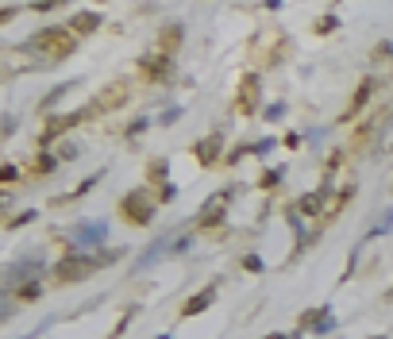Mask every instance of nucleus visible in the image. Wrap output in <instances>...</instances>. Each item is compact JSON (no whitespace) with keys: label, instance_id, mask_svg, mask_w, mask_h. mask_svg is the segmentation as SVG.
Here are the masks:
<instances>
[{"label":"nucleus","instance_id":"nucleus-1","mask_svg":"<svg viewBox=\"0 0 393 339\" xmlns=\"http://www.w3.org/2000/svg\"><path fill=\"white\" fill-rule=\"evenodd\" d=\"M78 35L70 31L66 24H46L39 27V31H31L27 39H20L12 46L16 54H31V58H39V62H51V66H58L62 58H70L73 51H78Z\"/></svg>","mask_w":393,"mask_h":339},{"label":"nucleus","instance_id":"nucleus-2","mask_svg":"<svg viewBox=\"0 0 393 339\" xmlns=\"http://www.w3.org/2000/svg\"><path fill=\"white\" fill-rule=\"evenodd\" d=\"M116 259H123L120 247H108V251H62V259H54V286H78V281L93 278L97 270L112 266Z\"/></svg>","mask_w":393,"mask_h":339},{"label":"nucleus","instance_id":"nucleus-3","mask_svg":"<svg viewBox=\"0 0 393 339\" xmlns=\"http://www.w3.org/2000/svg\"><path fill=\"white\" fill-rule=\"evenodd\" d=\"M51 270H54V262H51V254H46V247H27V251L16 254V259L4 262V270H0V293L16 297L20 286L39 281V278H51Z\"/></svg>","mask_w":393,"mask_h":339},{"label":"nucleus","instance_id":"nucleus-4","mask_svg":"<svg viewBox=\"0 0 393 339\" xmlns=\"http://www.w3.org/2000/svg\"><path fill=\"white\" fill-rule=\"evenodd\" d=\"M62 243L66 251H108V239H112V224L108 220H78L70 228H62Z\"/></svg>","mask_w":393,"mask_h":339},{"label":"nucleus","instance_id":"nucleus-5","mask_svg":"<svg viewBox=\"0 0 393 339\" xmlns=\"http://www.w3.org/2000/svg\"><path fill=\"white\" fill-rule=\"evenodd\" d=\"M158 197L150 185H136V189H128L120 197V216L123 224H131V228H150V224L158 220Z\"/></svg>","mask_w":393,"mask_h":339},{"label":"nucleus","instance_id":"nucleus-6","mask_svg":"<svg viewBox=\"0 0 393 339\" xmlns=\"http://www.w3.org/2000/svg\"><path fill=\"white\" fill-rule=\"evenodd\" d=\"M89 112H93V105L89 108H78V112H54V116H46L43 127H39V150H54L62 139H70V131L78 127Z\"/></svg>","mask_w":393,"mask_h":339},{"label":"nucleus","instance_id":"nucleus-7","mask_svg":"<svg viewBox=\"0 0 393 339\" xmlns=\"http://www.w3.org/2000/svg\"><path fill=\"white\" fill-rule=\"evenodd\" d=\"M232 197H235V185H228V189L213 193L205 204H200V212L193 216V228H197V231H216V228H224V224H228V204H232Z\"/></svg>","mask_w":393,"mask_h":339},{"label":"nucleus","instance_id":"nucleus-8","mask_svg":"<svg viewBox=\"0 0 393 339\" xmlns=\"http://www.w3.org/2000/svg\"><path fill=\"white\" fill-rule=\"evenodd\" d=\"M139 73L147 78L150 85H170L178 78V58L170 51H147V54H139Z\"/></svg>","mask_w":393,"mask_h":339},{"label":"nucleus","instance_id":"nucleus-9","mask_svg":"<svg viewBox=\"0 0 393 339\" xmlns=\"http://www.w3.org/2000/svg\"><path fill=\"white\" fill-rule=\"evenodd\" d=\"M262 73L247 70L239 78V93H235V112L239 116H262Z\"/></svg>","mask_w":393,"mask_h":339},{"label":"nucleus","instance_id":"nucleus-10","mask_svg":"<svg viewBox=\"0 0 393 339\" xmlns=\"http://www.w3.org/2000/svg\"><path fill=\"white\" fill-rule=\"evenodd\" d=\"M170 243H174V231H158L155 243H147V247L136 254V262H131V274H147V270H155L162 259H170Z\"/></svg>","mask_w":393,"mask_h":339},{"label":"nucleus","instance_id":"nucleus-11","mask_svg":"<svg viewBox=\"0 0 393 339\" xmlns=\"http://www.w3.org/2000/svg\"><path fill=\"white\" fill-rule=\"evenodd\" d=\"M193 155H197V162L205 166V170H213V166H224V158H228V147H224V131H205V135L193 143Z\"/></svg>","mask_w":393,"mask_h":339},{"label":"nucleus","instance_id":"nucleus-12","mask_svg":"<svg viewBox=\"0 0 393 339\" xmlns=\"http://www.w3.org/2000/svg\"><path fill=\"white\" fill-rule=\"evenodd\" d=\"M216 293H220V278L216 281H208V286H200L197 293H189L185 301H181V320H193V316H200V313H208V308L216 305Z\"/></svg>","mask_w":393,"mask_h":339},{"label":"nucleus","instance_id":"nucleus-13","mask_svg":"<svg viewBox=\"0 0 393 339\" xmlns=\"http://www.w3.org/2000/svg\"><path fill=\"white\" fill-rule=\"evenodd\" d=\"M66 27H70L78 39H85V35H97L101 27H104V16L97 12V8H78V12H70Z\"/></svg>","mask_w":393,"mask_h":339},{"label":"nucleus","instance_id":"nucleus-14","mask_svg":"<svg viewBox=\"0 0 393 339\" xmlns=\"http://www.w3.org/2000/svg\"><path fill=\"white\" fill-rule=\"evenodd\" d=\"M104 174H108V170H97V174L81 177V182L73 185L70 193H58V197H54V204H58V209H62V204H73V201H81V197H89V193H93V189H97V185L104 182Z\"/></svg>","mask_w":393,"mask_h":339},{"label":"nucleus","instance_id":"nucleus-15","mask_svg":"<svg viewBox=\"0 0 393 339\" xmlns=\"http://www.w3.org/2000/svg\"><path fill=\"white\" fill-rule=\"evenodd\" d=\"M78 85H81V78H70V81H62V85H51V89H46V97H39L35 112H43V116H54V105H58V100H66V93L78 89Z\"/></svg>","mask_w":393,"mask_h":339},{"label":"nucleus","instance_id":"nucleus-16","mask_svg":"<svg viewBox=\"0 0 393 339\" xmlns=\"http://www.w3.org/2000/svg\"><path fill=\"white\" fill-rule=\"evenodd\" d=\"M378 89H382V81L374 78V73H370V78H362V81H359V89H354V100H351V108L343 112V120L359 116V112L367 108V100H370V97H374V93H378Z\"/></svg>","mask_w":393,"mask_h":339},{"label":"nucleus","instance_id":"nucleus-17","mask_svg":"<svg viewBox=\"0 0 393 339\" xmlns=\"http://www.w3.org/2000/svg\"><path fill=\"white\" fill-rule=\"evenodd\" d=\"M58 170H62V162H58V155H54V150H35L27 174H31V177H51V174H58Z\"/></svg>","mask_w":393,"mask_h":339},{"label":"nucleus","instance_id":"nucleus-18","mask_svg":"<svg viewBox=\"0 0 393 339\" xmlns=\"http://www.w3.org/2000/svg\"><path fill=\"white\" fill-rule=\"evenodd\" d=\"M285 174H290V166H285V162L266 166L262 174H258V189H262V193H277L285 185Z\"/></svg>","mask_w":393,"mask_h":339},{"label":"nucleus","instance_id":"nucleus-19","mask_svg":"<svg viewBox=\"0 0 393 339\" xmlns=\"http://www.w3.org/2000/svg\"><path fill=\"white\" fill-rule=\"evenodd\" d=\"M181 43H185V24H166L155 46H158V51H170V54H174Z\"/></svg>","mask_w":393,"mask_h":339},{"label":"nucleus","instance_id":"nucleus-20","mask_svg":"<svg viewBox=\"0 0 393 339\" xmlns=\"http://www.w3.org/2000/svg\"><path fill=\"white\" fill-rule=\"evenodd\" d=\"M147 182H150V189L174 182V177H170V158L166 155H158V158H150V162H147Z\"/></svg>","mask_w":393,"mask_h":339},{"label":"nucleus","instance_id":"nucleus-21","mask_svg":"<svg viewBox=\"0 0 393 339\" xmlns=\"http://www.w3.org/2000/svg\"><path fill=\"white\" fill-rule=\"evenodd\" d=\"M239 266L247 270V274H255V278H262L266 274V259H262V251H255V247H247L243 254H239Z\"/></svg>","mask_w":393,"mask_h":339},{"label":"nucleus","instance_id":"nucleus-22","mask_svg":"<svg viewBox=\"0 0 393 339\" xmlns=\"http://www.w3.org/2000/svg\"><path fill=\"white\" fill-rule=\"evenodd\" d=\"M46 293V278H39V281H27V286H20L16 289V301H20V305H35V301H39Z\"/></svg>","mask_w":393,"mask_h":339},{"label":"nucleus","instance_id":"nucleus-23","mask_svg":"<svg viewBox=\"0 0 393 339\" xmlns=\"http://www.w3.org/2000/svg\"><path fill=\"white\" fill-rule=\"evenodd\" d=\"M139 313H143V305H128V308H123V313H120V320H116V324H112L108 339H120V335L128 332L131 324H136V316H139Z\"/></svg>","mask_w":393,"mask_h":339},{"label":"nucleus","instance_id":"nucleus-24","mask_svg":"<svg viewBox=\"0 0 393 339\" xmlns=\"http://www.w3.org/2000/svg\"><path fill=\"white\" fill-rule=\"evenodd\" d=\"M155 127V116H136L128 127H123V143H136L139 135H147V131Z\"/></svg>","mask_w":393,"mask_h":339},{"label":"nucleus","instance_id":"nucleus-25","mask_svg":"<svg viewBox=\"0 0 393 339\" xmlns=\"http://www.w3.org/2000/svg\"><path fill=\"white\" fill-rule=\"evenodd\" d=\"M193 224H189V228L185 231H178L174 235V243H170V259H181V254H189V251H193Z\"/></svg>","mask_w":393,"mask_h":339},{"label":"nucleus","instance_id":"nucleus-26","mask_svg":"<svg viewBox=\"0 0 393 339\" xmlns=\"http://www.w3.org/2000/svg\"><path fill=\"white\" fill-rule=\"evenodd\" d=\"M389 231H393V209H386V212H382L378 220H374L370 228H367V235H362V239L370 243V239H382V235H389Z\"/></svg>","mask_w":393,"mask_h":339},{"label":"nucleus","instance_id":"nucleus-27","mask_svg":"<svg viewBox=\"0 0 393 339\" xmlns=\"http://www.w3.org/2000/svg\"><path fill=\"white\" fill-rule=\"evenodd\" d=\"M312 31H316V35H332V31H340V12H335V8L320 12V16L312 20Z\"/></svg>","mask_w":393,"mask_h":339},{"label":"nucleus","instance_id":"nucleus-28","mask_svg":"<svg viewBox=\"0 0 393 339\" xmlns=\"http://www.w3.org/2000/svg\"><path fill=\"white\" fill-rule=\"evenodd\" d=\"M332 313V305H316V308H305L301 316H297V328H301V332H312L316 328V320H324Z\"/></svg>","mask_w":393,"mask_h":339},{"label":"nucleus","instance_id":"nucleus-29","mask_svg":"<svg viewBox=\"0 0 393 339\" xmlns=\"http://www.w3.org/2000/svg\"><path fill=\"white\" fill-rule=\"evenodd\" d=\"M285 112H290V100H266V108H262V124H282L285 120Z\"/></svg>","mask_w":393,"mask_h":339},{"label":"nucleus","instance_id":"nucleus-30","mask_svg":"<svg viewBox=\"0 0 393 339\" xmlns=\"http://www.w3.org/2000/svg\"><path fill=\"white\" fill-rule=\"evenodd\" d=\"M54 155H58L62 166H70V162H78V158H81V143H78V139H62V143L54 147Z\"/></svg>","mask_w":393,"mask_h":339},{"label":"nucleus","instance_id":"nucleus-31","mask_svg":"<svg viewBox=\"0 0 393 339\" xmlns=\"http://www.w3.org/2000/svg\"><path fill=\"white\" fill-rule=\"evenodd\" d=\"M39 209H24V212H16L12 216V220H4V231L8 235H12V231H20V228H27V224H35V220H39Z\"/></svg>","mask_w":393,"mask_h":339},{"label":"nucleus","instance_id":"nucleus-32","mask_svg":"<svg viewBox=\"0 0 393 339\" xmlns=\"http://www.w3.org/2000/svg\"><path fill=\"white\" fill-rule=\"evenodd\" d=\"M181 116H185V105H166V108L155 116V127H174Z\"/></svg>","mask_w":393,"mask_h":339},{"label":"nucleus","instance_id":"nucleus-33","mask_svg":"<svg viewBox=\"0 0 393 339\" xmlns=\"http://www.w3.org/2000/svg\"><path fill=\"white\" fill-rule=\"evenodd\" d=\"M277 147H282V143H277V135H262V139H255V143H251V155L255 158H270Z\"/></svg>","mask_w":393,"mask_h":339},{"label":"nucleus","instance_id":"nucleus-34","mask_svg":"<svg viewBox=\"0 0 393 339\" xmlns=\"http://www.w3.org/2000/svg\"><path fill=\"white\" fill-rule=\"evenodd\" d=\"M20 177H24V170L16 166V162H4V166H0V185H4V189H12Z\"/></svg>","mask_w":393,"mask_h":339},{"label":"nucleus","instance_id":"nucleus-35","mask_svg":"<svg viewBox=\"0 0 393 339\" xmlns=\"http://www.w3.org/2000/svg\"><path fill=\"white\" fill-rule=\"evenodd\" d=\"M155 197H158L162 209H166V204H174L181 197V189H178V182H166V185H158V189H155Z\"/></svg>","mask_w":393,"mask_h":339},{"label":"nucleus","instance_id":"nucleus-36","mask_svg":"<svg viewBox=\"0 0 393 339\" xmlns=\"http://www.w3.org/2000/svg\"><path fill=\"white\" fill-rule=\"evenodd\" d=\"M16 313H20V301L0 293V324H12V316H16Z\"/></svg>","mask_w":393,"mask_h":339},{"label":"nucleus","instance_id":"nucleus-37","mask_svg":"<svg viewBox=\"0 0 393 339\" xmlns=\"http://www.w3.org/2000/svg\"><path fill=\"white\" fill-rule=\"evenodd\" d=\"M332 332H340V320H335V316L328 313L324 320H316V328H312L309 335H316V339H320V335H332Z\"/></svg>","mask_w":393,"mask_h":339},{"label":"nucleus","instance_id":"nucleus-38","mask_svg":"<svg viewBox=\"0 0 393 339\" xmlns=\"http://www.w3.org/2000/svg\"><path fill=\"white\" fill-rule=\"evenodd\" d=\"M247 155H251V143H239V147H232V150H228L224 166H239V162H243Z\"/></svg>","mask_w":393,"mask_h":339},{"label":"nucleus","instance_id":"nucleus-39","mask_svg":"<svg viewBox=\"0 0 393 339\" xmlns=\"http://www.w3.org/2000/svg\"><path fill=\"white\" fill-rule=\"evenodd\" d=\"M282 147H285V150H301V147H305V131H285V135H282Z\"/></svg>","mask_w":393,"mask_h":339},{"label":"nucleus","instance_id":"nucleus-40","mask_svg":"<svg viewBox=\"0 0 393 339\" xmlns=\"http://www.w3.org/2000/svg\"><path fill=\"white\" fill-rule=\"evenodd\" d=\"M328 131H332V127H309V131H305V143H309V147H320L324 139H328Z\"/></svg>","mask_w":393,"mask_h":339},{"label":"nucleus","instance_id":"nucleus-41","mask_svg":"<svg viewBox=\"0 0 393 339\" xmlns=\"http://www.w3.org/2000/svg\"><path fill=\"white\" fill-rule=\"evenodd\" d=\"M12 204H16V193H12V189H4V193H0V212H4L8 220L16 216V212H12Z\"/></svg>","mask_w":393,"mask_h":339},{"label":"nucleus","instance_id":"nucleus-42","mask_svg":"<svg viewBox=\"0 0 393 339\" xmlns=\"http://www.w3.org/2000/svg\"><path fill=\"white\" fill-rule=\"evenodd\" d=\"M16 135V116L12 112H4V127H0V139H12Z\"/></svg>","mask_w":393,"mask_h":339},{"label":"nucleus","instance_id":"nucleus-43","mask_svg":"<svg viewBox=\"0 0 393 339\" xmlns=\"http://www.w3.org/2000/svg\"><path fill=\"white\" fill-rule=\"evenodd\" d=\"M27 12H39V16H46V12H58V0H43V4H31Z\"/></svg>","mask_w":393,"mask_h":339},{"label":"nucleus","instance_id":"nucleus-44","mask_svg":"<svg viewBox=\"0 0 393 339\" xmlns=\"http://www.w3.org/2000/svg\"><path fill=\"white\" fill-rule=\"evenodd\" d=\"M374 54H378V58H393V43H389V39H382L378 46H374Z\"/></svg>","mask_w":393,"mask_h":339},{"label":"nucleus","instance_id":"nucleus-45","mask_svg":"<svg viewBox=\"0 0 393 339\" xmlns=\"http://www.w3.org/2000/svg\"><path fill=\"white\" fill-rule=\"evenodd\" d=\"M20 12H24V8H0V24H12Z\"/></svg>","mask_w":393,"mask_h":339},{"label":"nucleus","instance_id":"nucleus-46","mask_svg":"<svg viewBox=\"0 0 393 339\" xmlns=\"http://www.w3.org/2000/svg\"><path fill=\"white\" fill-rule=\"evenodd\" d=\"M262 339H290V335H285V332H266Z\"/></svg>","mask_w":393,"mask_h":339},{"label":"nucleus","instance_id":"nucleus-47","mask_svg":"<svg viewBox=\"0 0 393 339\" xmlns=\"http://www.w3.org/2000/svg\"><path fill=\"white\" fill-rule=\"evenodd\" d=\"M155 339H174V335H170V332H162V335H155Z\"/></svg>","mask_w":393,"mask_h":339},{"label":"nucleus","instance_id":"nucleus-48","mask_svg":"<svg viewBox=\"0 0 393 339\" xmlns=\"http://www.w3.org/2000/svg\"><path fill=\"white\" fill-rule=\"evenodd\" d=\"M370 339H389V335H370Z\"/></svg>","mask_w":393,"mask_h":339},{"label":"nucleus","instance_id":"nucleus-49","mask_svg":"<svg viewBox=\"0 0 393 339\" xmlns=\"http://www.w3.org/2000/svg\"><path fill=\"white\" fill-rule=\"evenodd\" d=\"M386 297H389V301H393V289H389V293H386Z\"/></svg>","mask_w":393,"mask_h":339}]
</instances>
